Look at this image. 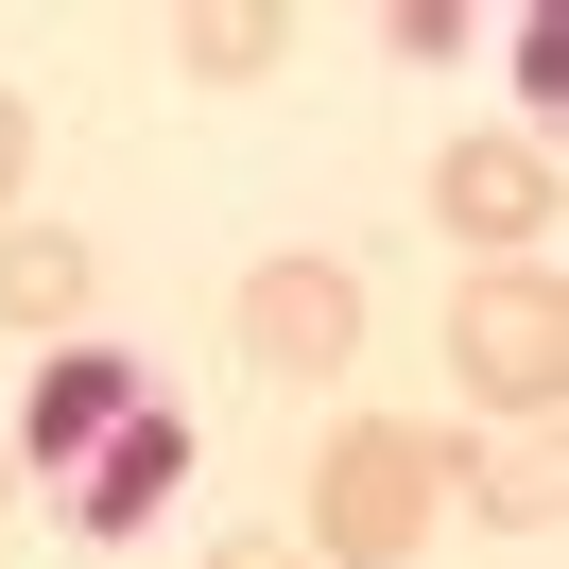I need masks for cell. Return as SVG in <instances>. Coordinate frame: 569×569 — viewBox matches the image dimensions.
<instances>
[{"mask_svg": "<svg viewBox=\"0 0 569 569\" xmlns=\"http://www.w3.org/2000/svg\"><path fill=\"white\" fill-rule=\"evenodd\" d=\"M431 535H449V431H415V415H328L311 535H293V552H311V569H415Z\"/></svg>", "mask_w": 569, "mask_h": 569, "instance_id": "6da1fadb", "label": "cell"}, {"mask_svg": "<svg viewBox=\"0 0 569 569\" xmlns=\"http://www.w3.org/2000/svg\"><path fill=\"white\" fill-rule=\"evenodd\" d=\"M449 380L483 397V415L552 431V397H569V293H552V259H483V277L449 293Z\"/></svg>", "mask_w": 569, "mask_h": 569, "instance_id": "7a4b0ae2", "label": "cell"}, {"mask_svg": "<svg viewBox=\"0 0 569 569\" xmlns=\"http://www.w3.org/2000/svg\"><path fill=\"white\" fill-rule=\"evenodd\" d=\"M552 139H535V121H500V139H449L431 156V224H449V242H483V259H552Z\"/></svg>", "mask_w": 569, "mask_h": 569, "instance_id": "3957f363", "label": "cell"}, {"mask_svg": "<svg viewBox=\"0 0 569 569\" xmlns=\"http://www.w3.org/2000/svg\"><path fill=\"white\" fill-rule=\"evenodd\" d=\"M242 362H259V380H346V362H362V277L311 259V242L259 259V277H242Z\"/></svg>", "mask_w": 569, "mask_h": 569, "instance_id": "277c9868", "label": "cell"}, {"mask_svg": "<svg viewBox=\"0 0 569 569\" xmlns=\"http://www.w3.org/2000/svg\"><path fill=\"white\" fill-rule=\"evenodd\" d=\"M173 483H190V415H173V397H139V415L70 466V535H104V552H121V535L173 518Z\"/></svg>", "mask_w": 569, "mask_h": 569, "instance_id": "5b68a950", "label": "cell"}, {"mask_svg": "<svg viewBox=\"0 0 569 569\" xmlns=\"http://www.w3.org/2000/svg\"><path fill=\"white\" fill-rule=\"evenodd\" d=\"M139 397H156L139 362H104V346H52V380L18 397V431H0V449H18V466H87L121 415H139Z\"/></svg>", "mask_w": 569, "mask_h": 569, "instance_id": "8992f818", "label": "cell"}, {"mask_svg": "<svg viewBox=\"0 0 569 569\" xmlns=\"http://www.w3.org/2000/svg\"><path fill=\"white\" fill-rule=\"evenodd\" d=\"M552 500H569L552 431H518V449H449V518H483V535H552Z\"/></svg>", "mask_w": 569, "mask_h": 569, "instance_id": "52a82bcc", "label": "cell"}, {"mask_svg": "<svg viewBox=\"0 0 569 569\" xmlns=\"http://www.w3.org/2000/svg\"><path fill=\"white\" fill-rule=\"evenodd\" d=\"M87 293H104V259L70 224H0V328H70Z\"/></svg>", "mask_w": 569, "mask_h": 569, "instance_id": "ba28073f", "label": "cell"}, {"mask_svg": "<svg viewBox=\"0 0 569 569\" xmlns=\"http://www.w3.org/2000/svg\"><path fill=\"white\" fill-rule=\"evenodd\" d=\"M277 52H293L277 0H190V18H173V70L190 87H277Z\"/></svg>", "mask_w": 569, "mask_h": 569, "instance_id": "9c48e42d", "label": "cell"}, {"mask_svg": "<svg viewBox=\"0 0 569 569\" xmlns=\"http://www.w3.org/2000/svg\"><path fill=\"white\" fill-rule=\"evenodd\" d=\"M380 36H397V52H415V70H431V52H466V36H483V18H466V0H397Z\"/></svg>", "mask_w": 569, "mask_h": 569, "instance_id": "30bf717a", "label": "cell"}, {"mask_svg": "<svg viewBox=\"0 0 569 569\" xmlns=\"http://www.w3.org/2000/svg\"><path fill=\"white\" fill-rule=\"evenodd\" d=\"M18 190H36V104L0 87V208H18Z\"/></svg>", "mask_w": 569, "mask_h": 569, "instance_id": "8fae6325", "label": "cell"}, {"mask_svg": "<svg viewBox=\"0 0 569 569\" xmlns=\"http://www.w3.org/2000/svg\"><path fill=\"white\" fill-rule=\"evenodd\" d=\"M208 569H311V552H293V535H224Z\"/></svg>", "mask_w": 569, "mask_h": 569, "instance_id": "7c38bea8", "label": "cell"}, {"mask_svg": "<svg viewBox=\"0 0 569 569\" xmlns=\"http://www.w3.org/2000/svg\"><path fill=\"white\" fill-rule=\"evenodd\" d=\"M0 518H18V449H0Z\"/></svg>", "mask_w": 569, "mask_h": 569, "instance_id": "4fadbf2b", "label": "cell"}]
</instances>
